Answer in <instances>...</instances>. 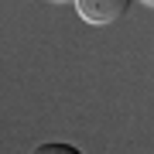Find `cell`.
<instances>
[{
	"label": "cell",
	"instance_id": "1",
	"mask_svg": "<svg viewBox=\"0 0 154 154\" xmlns=\"http://www.w3.org/2000/svg\"><path fill=\"white\" fill-rule=\"evenodd\" d=\"M130 11V0H75V14L86 24H116Z\"/></svg>",
	"mask_w": 154,
	"mask_h": 154
},
{
	"label": "cell",
	"instance_id": "2",
	"mask_svg": "<svg viewBox=\"0 0 154 154\" xmlns=\"http://www.w3.org/2000/svg\"><path fill=\"white\" fill-rule=\"evenodd\" d=\"M31 154H82L75 147V144H65V140H45V144H38Z\"/></svg>",
	"mask_w": 154,
	"mask_h": 154
}]
</instances>
